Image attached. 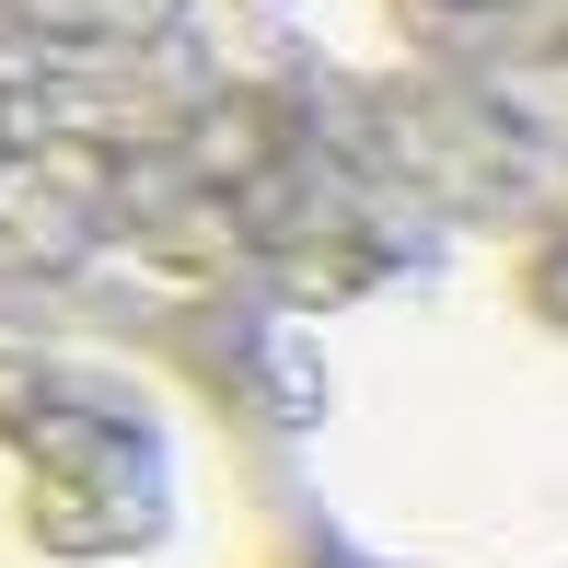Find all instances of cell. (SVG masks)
Returning a JSON list of instances; mask_svg holds the SVG:
<instances>
[{"mask_svg": "<svg viewBox=\"0 0 568 568\" xmlns=\"http://www.w3.org/2000/svg\"><path fill=\"white\" fill-rule=\"evenodd\" d=\"M267 442L383 568H568V163L278 302Z\"/></svg>", "mask_w": 568, "mask_h": 568, "instance_id": "1", "label": "cell"}, {"mask_svg": "<svg viewBox=\"0 0 568 568\" xmlns=\"http://www.w3.org/2000/svg\"><path fill=\"white\" fill-rule=\"evenodd\" d=\"M0 568H291L278 442L151 337L0 302Z\"/></svg>", "mask_w": 568, "mask_h": 568, "instance_id": "2", "label": "cell"}]
</instances>
